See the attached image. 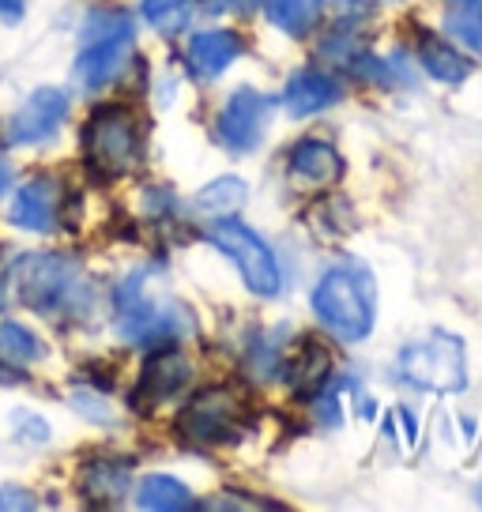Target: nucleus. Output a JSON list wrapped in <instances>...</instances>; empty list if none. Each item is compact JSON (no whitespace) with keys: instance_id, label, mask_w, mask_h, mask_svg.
<instances>
[{"instance_id":"obj_6","label":"nucleus","mask_w":482,"mask_h":512,"mask_svg":"<svg viewBox=\"0 0 482 512\" xmlns=\"http://www.w3.org/2000/svg\"><path fill=\"white\" fill-rule=\"evenodd\" d=\"M400 373L422 392H460L467 381L464 343L445 332L411 343L400 354Z\"/></svg>"},{"instance_id":"obj_5","label":"nucleus","mask_w":482,"mask_h":512,"mask_svg":"<svg viewBox=\"0 0 482 512\" xmlns=\"http://www.w3.org/2000/svg\"><path fill=\"white\" fill-rule=\"evenodd\" d=\"M83 155L98 177H121L136 166L140 155V121L129 106H106L87 121Z\"/></svg>"},{"instance_id":"obj_7","label":"nucleus","mask_w":482,"mask_h":512,"mask_svg":"<svg viewBox=\"0 0 482 512\" xmlns=\"http://www.w3.org/2000/svg\"><path fill=\"white\" fill-rule=\"evenodd\" d=\"M245 426V407L230 388H204L177 415V430L193 445H226Z\"/></svg>"},{"instance_id":"obj_1","label":"nucleus","mask_w":482,"mask_h":512,"mask_svg":"<svg viewBox=\"0 0 482 512\" xmlns=\"http://www.w3.org/2000/svg\"><path fill=\"white\" fill-rule=\"evenodd\" d=\"M19 302L42 317H76L87 309V279L72 256L27 253L12 268Z\"/></svg>"},{"instance_id":"obj_18","label":"nucleus","mask_w":482,"mask_h":512,"mask_svg":"<svg viewBox=\"0 0 482 512\" xmlns=\"http://www.w3.org/2000/svg\"><path fill=\"white\" fill-rule=\"evenodd\" d=\"M283 377H287L290 388L302 392V396L321 392V384L328 381V351L317 347V343H306V347L287 362V373H283Z\"/></svg>"},{"instance_id":"obj_25","label":"nucleus","mask_w":482,"mask_h":512,"mask_svg":"<svg viewBox=\"0 0 482 512\" xmlns=\"http://www.w3.org/2000/svg\"><path fill=\"white\" fill-rule=\"evenodd\" d=\"M204 12L211 16H219V12H238V16H249V12H257L260 0H196Z\"/></svg>"},{"instance_id":"obj_13","label":"nucleus","mask_w":482,"mask_h":512,"mask_svg":"<svg viewBox=\"0 0 482 512\" xmlns=\"http://www.w3.org/2000/svg\"><path fill=\"white\" fill-rule=\"evenodd\" d=\"M57 200H61L57 181L53 177H34L12 200V223L31 230V234H46L49 226L57 223Z\"/></svg>"},{"instance_id":"obj_9","label":"nucleus","mask_w":482,"mask_h":512,"mask_svg":"<svg viewBox=\"0 0 482 512\" xmlns=\"http://www.w3.org/2000/svg\"><path fill=\"white\" fill-rule=\"evenodd\" d=\"M268 117H272V98L253 91V87H241L230 95V102L219 113V140H223L230 151H253L268 128Z\"/></svg>"},{"instance_id":"obj_28","label":"nucleus","mask_w":482,"mask_h":512,"mask_svg":"<svg viewBox=\"0 0 482 512\" xmlns=\"http://www.w3.org/2000/svg\"><path fill=\"white\" fill-rule=\"evenodd\" d=\"M8 185H12V162L0 155V192H8Z\"/></svg>"},{"instance_id":"obj_23","label":"nucleus","mask_w":482,"mask_h":512,"mask_svg":"<svg viewBox=\"0 0 482 512\" xmlns=\"http://www.w3.org/2000/svg\"><path fill=\"white\" fill-rule=\"evenodd\" d=\"M140 12H144L147 23L159 34H166V38H174V34L185 31V23L193 16V12H189V0H144Z\"/></svg>"},{"instance_id":"obj_17","label":"nucleus","mask_w":482,"mask_h":512,"mask_svg":"<svg viewBox=\"0 0 482 512\" xmlns=\"http://www.w3.org/2000/svg\"><path fill=\"white\" fill-rule=\"evenodd\" d=\"M264 16L290 38H306L321 19V0H264Z\"/></svg>"},{"instance_id":"obj_8","label":"nucleus","mask_w":482,"mask_h":512,"mask_svg":"<svg viewBox=\"0 0 482 512\" xmlns=\"http://www.w3.org/2000/svg\"><path fill=\"white\" fill-rule=\"evenodd\" d=\"M208 238H211L215 249H223V253L238 264L241 279H245V287L253 290V294L272 298L275 290H279L283 279H279V264H275L272 249H268V245H264L249 226L219 219V223L208 230Z\"/></svg>"},{"instance_id":"obj_10","label":"nucleus","mask_w":482,"mask_h":512,"mask_svg":"<svg viewBox=\"0 0 482 512\" xmlns=\"http://www.w3.org/2000/svg\"><path fill=\"white\" fill-rule=\"evenodd\" d=\"M68 117V95L57 87H42L34 91L8 121V140L12 144H42L57 128L65 125Z\"/></svg>"},{"instance_id":"obj_21","label":"nucleus","mask_w":482,"mask_h":512,"mask_svg":"<svg viewBox=\"0 0 482 512\" xmlns=\"http://www.w3.org/2000/svg\"><path fill=\"white\" fill-rule=\"evenodd\" d=\"M140 505L151 512H177V509H189L193 497H189V490L181 482L170 479V475H147L140 482Z\"/></svg>"},{"instance_id":"obj_27","label":"nucleus","mask_w":482,"mask_h":512,"mask_svg":"<svg viewBox=\"0 0 482 512\" xmlns=\"http://www.w3.org/2000/svg\"><path fill=\"white\" fill-rule=\"evenodd\" d=\"M23 8H27V0H0V19L16 23V19H23Z\"/></svg>"},{"instance_id":"obj_3","label":"nucleus","mask_w":482,"mask_h":512,"mask_svg":"<svg viewBox=\"0 0 482 512\" xmlns=\"http://www.w3.org/2000/svg\"><path fill=\"white\" fill-rule=\"evenodd\" d=\"M313 313L332 336L347 339H366L373 332V283L366 268L358 264H339L332 272H324V279L313 290Z\"/></svg>"},{"instance_id":"obj_31","label":"nucleus","mask_w":482,"mask_h":512,"mask_svg":"<svg viewBox=\"0 0 482 512\" xmlns=\"http://www.w3.org/2000/svg\"><path fill=\"white\" fill-rule=\"evenodd\" d=\"M464 4H471V0H464Z\"/></svg>"},{"instance_id":"obj_26","label":"nucleus","mask_w":482,"mask_h":512,"mask_svg":"<svg viewBox=\"0 0 482 512\" xmlns=\"http://www.w3.org/2000/svg\"><path fill=\"white\" fill-rule=\"evenodd\" d=\"M34 501L27 497V490H16V486H4L0 490V509H31Z\"/></svg>"},{"instance_id":"obj_16","label":"nucleus","mask_w":482,"mask_h":512,"mask_svg":"<svg viewBox=\"0 0 482 512\" xmlns=\"http://www.w3.org/2000/svg\"><path fill=\"white\" fill-rule=\"evenodd\" d=\"M129 464H121V460H95V464H87L80 479V490L87 501H95V505H117V501H125L129 494Z\"/></svg>"},{"instance_id":"obj_2","label":"nucleus","mask_w":482,"mask_h":512,"mask_svg":"<svg viewBox=\"0 0 482 512\" xmlns=\"http://www.w3.org/2000/svg\"><path fill=\"white\" fill-rule=\"evenodd\" d=\"M117 332L129 343L155 347V343H177V339L193 336L196 324L189 309L177 305L174 298H155L140 272L129 275L117 290Z\"/></svg>"},{"instance_id":"obj_11","label":"nucleus","mask_w":482,"mask_h":512,"mask_svg":"<svg viewBox=\"0 0 482 512\" xmlns=\"http://www.w3.org/2000/svg\"><path fill=\"white\" fill-rule=\"evenodd\" d=\"M189 377H193V366H189L185 354L162 351L144 366L140 384H136V392H132V400L140 403V407H159V403H166L170 396H177V392L189 384Z\"/></svg>"},{"instance_id":"obj_30","label":"nucleus","mask_w":482,"mask_h":512,"mask_svg":"<svg viewBox=\"0 0 482 512\" xmlns=\"http://www.w3.org/2000/svg\"><path fill=\"white\" fill-rule=\"evenodd\" d=\"M479 501H482V490H479Z\"/></svg>"},{"instance_id":"obj_24","label":"nucleus","mask_w":482,"mask_h":512,"mask_svg":"<svg viewBox=\"0 0 482 512\" xmlns=\"http://www.w3.org/2000/svg\"><path fill=\"white\" fill-rule=\"evenodd\" d=\"M449 34L464 46L479 49L482 53V8H464V12H452L449 16Z\"/></svg>"},{"instance_id":"obj_4","label":"nucleus","mask_w":482,"mask_h":512,"mask_svg":"<svg viewBox=\"0 0 482 512\" xmlns=\"http://www.w3.org/2000/svg\"><path fill=\"white\" fill-rule=\"evenodd\" d=\"M132 42H136V23L125 12H95L83 23V49L72 64L76 83L83 91H98L113 83L129 61Z\"/></svg>"},{"instance_id":"obj_29","label":"nucleus","mask_w":482,"mask_h":512,"mask_svg":"<svg viewBox=\"0 0 482 512\" xmlns=\"http://www.w3.org/2000/svg\"><path fill=\"white\" fill-rule=\"evenodd\" d=\"M339 4H351V8H373V4H385V0H339Z\"/></svg>"},{"instance_id":"obj_14","label":"nucleus","mask_w":482,"mask_h":512,"mask_svg":"<svg viewBox=\"0 0 482 512\" xmlns=\"http://www.w3.org/2000/svg\"><path fill=\"white\" fill-rule=\"evenodd\" d=\"M238 57H241V38L230 31L196 34V38H189V46H185V61H189V68H193L200 80L223 76Z\"/></svg>"},{"instance_id":"obj_20","label":"nucleus","mask_w":482,"mask_h":512,"mask_svg":"<svg viewBox=\"0 0 482 512\" xmlns=\"http://www.w3.org/2000/svg\"><path fill=\"white\" fill-rule=\"evenodd\" d=\"M418 57H422V68L441 83H460V80H467V72H471L467 57H460L456 49L445 46V42H437V38H422Z\"/></svg>"},{"instance_id":"obj_15","label":"nucleus","mask_w":482,"mask_h":512,"mask_svg":"<svg viewBox=\"0 0 482 512\" xmlns=\"http://www.w3.org/2000/svg\"><path fill=\"white\" fill-rule=\"evenodd\" d=\"M290 174L309 181V185H332L343 174V159L332 144L324 140H302L290 147Z\"/></svg>"},{"instance_id":"obj_22","label":"nucleus","mask_w":482,"mask_h":512,"mask_svg":"<svg viewBox=\"0 0 482 512\" xmlns=\"http://www.w3.org/2000/svg\"><path fill=\"white\" fill-rule=\"evenodd\" d=\"M46 354L42 339L34 336L31 328H23L16 320H4L0 324V358L8 366H27V362H38Z\"/></svg>"},{"instance_id":"obj_19","label":"nucleus","mask_w":482,"mask_h":512,"mask_svg":"<svg viewBox=\"0 0 482 512\" xmlns=\"http://www.w3.org/2000/svg\"><path fill=\"white\" fill-rule=\"evenodd\" d=\"M241 204H245V181H238V177H219V181H211V185H204V189L196 192L193 211L204 215V219H226Z\"/></svg>"},{"instance_id":"obj_12","label":"nucleus","mask_w":482,"mask_h":512,"mask_svg":"<svg viewBox=\"0 0 482 512\" xmlns=\"http://www.w3.org/2000/svg\"><path fill=\"white\" fill-rule=\"evenodd\" d=\"M343 98V83L328 72H313V68H302L287 80V91H283V102L294 117H309V113H321L328 106H336Z\"/></svg>"}]
</instances>
